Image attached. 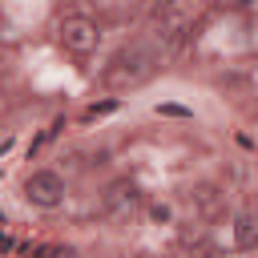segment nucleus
<instances>
[{
	"label": "nucleus",
	"instance_id": "obj_3",
	"mask_svg": "<svg viewBox=\"0 0 258 258\" xmlns=\"http://www.w3.org/2000/svg\"><path fill=\"white\" fill-rule=\"evenodd\" d=\"M153 60H157V56H153L149 48H129V52L117 56V77H121V81H125V77H129V81H141V77H149Z\"/></svg>",
	"mask_w": 258,
	"mask_h": 258
},
{
	"label": "nucleus",
	"instance_id": "obj_4",
	"mask_svg": "<svg viewBox=\"0 0 258 258\" xmlns=\"http://www.w3.org/2000/svg\"><path fill=\"white\" fill-rule=\"evenodd\" d=\"M105 210L117 214V218L133 214V210H137V185H129V181H113L109 194H105Z\"/></svg>",
	"mask_w": 258,
	"mask_h": 258
},
{
	"label": "nucleus",
	"instance_id": "obj_6",
	"mask_svg": "<svg viewBox=\"0 0 258 258\" xmlns=\"http://www.w3.org/2000/svg\"><path fill=\"white\" fill-rule=\"evenodd\" d=\"M0 226H4V218H0Z\"/></svg>",
	"mask_w": 258,
	"mask_h": 258
},
{
	"label": "nucleus",
	"instance_id": "obj_2",
	"mask_svg": "<svg viewBox=\"0 0 258 258\" xmlns=\"http://www.w3.org/2000/svg\"><path fill=\"white\" fill-rule=\"evenodd\" d=\"M97 40H101V28H97L89 16H64V20H60V44H64L69 52L85 56V52L97 48Z\"/></svg>",
	"mask_w": 258,
	"mask_h": 258
},
{
	"label": "nucleus",
	"instance_id": "obj_5",
	"mask_svg": "<svg viewBox=\"0 0 258 258\" xmlns=\"http://www.w3.org/2000/svg\"><path fill=\"white\" fill-rule=\"evenodd\" d=\"M234 246L238 250H258V214H238L234 218Z\"/></svg>",
	"mask_w": 258,
	"mask_h": 258
},
{
	"label": "nucleus",
	"instance_id": "obj_1",
	"mask_svg": "<svg viewBox=\"0 0 258 258\" xmlns=\"http://www.w3.org/2000/svg\"><path fill=\"white\" fill-rule=\"evenodd\" d=\"M24 198H28L32 206H40V210H56V206L64 202V181H60V173H52V169L28 173V177H24Z\"/></svg>",
	"mask_w": 258,
	"mask_h": 258
}]
</instances>
